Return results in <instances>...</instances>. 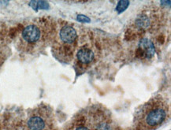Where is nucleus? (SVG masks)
Here are the masks:
<instances>
[{
	"mask_svg": "<svg viewBox=\"0 0 171 130\" xmlns=\"http://www.w3.org/2000/svg\"><path fill=\"white\" fill-rule=\"evenodd\" d=\"M169 118V106L161 95H156L138 110L132 130H156Z\"/></svg>",
	"mask_w": 171,
	"mask_h": 130,
	"instance_id": "f257e3e1",
	"label": "nucleus"
},
{
	"mask_svg": "<svg viewBox=\"0 0 171 130\" xmlns=\"http://www.w3.org/2000/svg\"><path fill=\"white\" fill-rule=\"evenodd\" d=\"M51 32L44 25L30 24L27 25L21 32V45L27 51L35 50V48L41 46L44 41L51 36Z\"/></svg>",
	"mask_w": 171,
	"mask_h": 130,
	"instance_id": "f03ea898",
	"label": "nucleus"
},
{
	"mask_svg": "<svg viewBox=\"0 0 171 130\" xmlns=\"http://www.w3.org/2000/svg\"><path fill=\"white\" fill-rule=\"evenodd\" d=\"M58 50L62 59L69 61L76 49L77 34L72 25L65 24L58 31Z\"/></svg>",
	"mask_w": 171,
	"mask_h": 130,
	"instance_id": "7ed1b4c3",
	"label": "nucleus"
},
{
	"mask_svg": "<svg viewBox=\"0 0 171 130\" xmlns=\"http://www.w3.org/2000/svg\"><path fill=\"white\" fill-rule=\"evenodd\" d=\"M52 111L48 107H40L28 116L26 122L28 130H54Z\"/></svg>",
	"mask_w": 171,
	"mask_h": 130,
	"instance_id": "20e7f679",
	"label": "nucleus"
},
{
	"mask_svg": "<svg viewBox=\"0 0 171 130\" xmlns=\"http://www.w3.org/2000/svg\"><path fill=\"white\" fill-rule=\"evenodd\" d=\"M65 130H97L94 106L78 113Z\"/></svg>",
	"mask_w": 171,
	"mask_h": 130,
	"instance_id": "39448f33",
	"label": "nucleus"
},
{
	"mask_svg": "<svg viewBox=\"0 0 171 130\" xmlns=\"http://www.w3.org/2000/svg\"><path fill=\"white\" fill-rule=\"evenodd\" d=\"M94 107L97 130H118V125L114 121L111 113L106 108L98 105Z\"/></svg>",
	"mask_w": 171,
	"mask_h": 130,
	"instance_id": "423d86ee",
	"label": "nucleus"
},
{
	"mask_svg": "<svg viewBox=\"0 0 171 130\" xmlns=\"http://www.w3.org/2000/svg\"><path fill=\"white\" fill-rule=\"evenodd\" d=\"M77 61L81 66H87L92 64L95 59V54L93 51L87 47L80 48L76 55Z\"/></svg>",
	"mask_w": 171,
	"mask_h": 130,
	"instance_id": "0eeeda50",
	"label": "nucleus"
},
{
	"mask_svg": "<svg viewBox=\"0 0 171 130\" xmlns=\"http://www.w3.org/2000/svg\"><path fill=\"white\" fill-rule=\"evenodd\" d=\"M137 53L143 58H151L155 55V47L149 40L144 38L139 43Z\"/></svg>",
	"mask_w": 171,
	"mask_h": 130,
	"instance_id": "6e6552de",
	"label": "nucleus"
},
{
	"mask_svg": "<svg viewBox=\"0 0 171 130\" xmlns=\"http://www.w3.org/2000/svg\"><path fill=\"white\" fill-rule=\"evenodd\" d=\"M6 29L2 25H0V66L7 58V51H9L6 43Z\"/></svg>",
	"mask_w": 171,
	"mask_h": 130,
	"instance_id": "1a4fd4ad",
	"label": "nucleus"
},
{
	"mask_svg": "<svg viewBox=\"0 0 171 130\" xmlns=\"http://www.w3.org/2000/svg\"><path fill=\"white\" fill-rule=\"evenodd\" d=\"M29 4L35 11H38L39 10H48L49 8V4L46 1H31Z\"/></svg>",
	"mask_w": 171,
	"mask_h": 130,
	"instance_id": "9d476101",
	"label": "nucleus"
},
{
	"mask_svg": "<svg viewBox=\"0 0 171 130\" xmlns=\"http://www.w3.org/2000/svg\"><path fill=\"white\" fill-rule=\"evenodd\" d=\"M129 1H126V0H122V1H118V4L116 6V11L118 14H122V12L127 9L129 6Z\"/></svg>",
	"mask_w": 171,
	"mask_h": 130,
	"instance_id": "9b49d317",
	"label": "nucleus"
},
{
	"mask_svg": "<svg viewBox=\"0 0 171 130\" xmlns=\"http://www.w3.org/2000/svg\"><path fill=\"white\" fill-rule=\"evenodd\" d=\"M77 20L80 22H83V23H89L90 22V19L89 18H88L87 16H85V15H78L77 17Z\"/></svg>",
	"mask_w": 171,
	"mask_h": 130,
	"instance_id": "f8f14e48",
	"label": "nucleus"
}]
</instances>
